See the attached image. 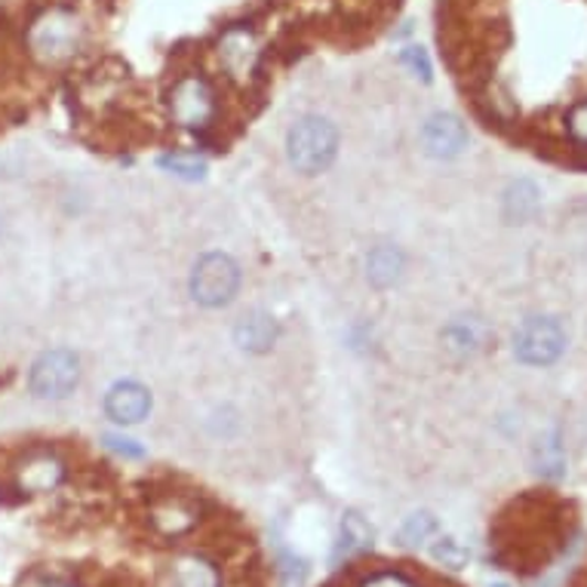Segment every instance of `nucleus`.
<instances>
[{"mask_svg":"<svg viewBox=\"0 0 587 587\" xmlns=\"http://www.w3.org/2000/svg\"><path fill=\"white\" fill-rule=\"evenodd\" d=\"M339 154V129L320 115L299 117L287 132L289 167L301 175H320Z\"/></svg>","mask_w":587,"mask_h":587,"instance_id":"nucleus-1","label":"nucleus"},{"mask_svg":"<svg viewBox=\"0 0 587 587\" xmlns=\"http://www.w3.org/2000/svg\"><path fill=\"white\" fill-rule=\"evenodd\" d=\"M403 268H406V258L397 246L382 244L370 249L366 256V280L373 284L375 289H391L403 277Z\"/></svg>","mask_w":587,"mask_h":587,"instance_id":"nucleus-14","label":"nucleus"},{"mask_svg":"<svg viewBox=\"0 0 587 587\" xmlns=\"http://www.w3.org/2000/svg\"><path fill=\"white\" fill-rule=\"evenodd\" d=\"M492 587H508V585H492Z\"/></svg>","mask_w":587,"mask_h":587,"instance_id":"nucleus-27","label":"nucleus"},{"mask_svg":"<svg viewBox=\"0 0 587 587\" xmlns=\"http://www.w3.org/2000/svg\"><path fill=\"white\" fill-rule=\"evenodd\" d=\"M468 145V129L456 115L437 111L421 124V148L425 154L437 160H452L459 158Z\"/></svg>","mask_w":587,"mask_h":587,"instance_id":"nucleus-9","label":"nucleus"},{"mask_svg":"<svg viewBox=\"0 0 587 587\" xmlns=\"http://www.w3.org/2000/svg\"><path fill=\"white\" fill-rule=\"evenodd\" d=\"M160 167L179 179H203L206 175V160L198 158V154H188V151H172V154H163L160 158Z\"/></svg>","mask_w":587,"mask_h":587,"instance_id":"nucleus-20","label":"nucleus"},{"mask_svg":"<svg viewBox=\"0 0 587 587\" xmlns=\"http://www.w3.org/2000/svg\"><path fill=\"white\" fill-rule=\"evenodd\" d=\"M188 289L203 308H225L241 289V268L228 253H206L194 262Z\"/></svg>","mask_w":587,"mask_h":587,"instance_id":"nucleus-4","label":"nucleus"},{"mask_svg":"<svg viewBox=\"0 0 587 587\" xmlns=\"http://www.w3.org/2000/svg\"><path fill=\"white\" fill-rule=\"evenodd\" d=\"M105 446L117 452V456H124V459H142L145 449L136 440H129V437H117V434H108L105 437Z\"/></svg>","mask_w":587,"mask_h":587,"instance_id":"nucleus-25","label":"nucleus"},{"mask_svg":"<svg viewBox=\"0 0 587 587\" xmlns=\"http://www.w3.org/2000/svg\"><path fill=\"white\" fill-rule=\"evenodd\" d=\"M566 351V330L554 317H530L514 332V357L526 366H551Z\"/></svg>","mask_w":587,"mask_h":587,"instance_id":"nucleus-6","label":"nucleus"},{"mask_svg":"<svg viewBox=\"0 0 587 587\" xmlns=\"http://www.w3.org/2000/svg\"><path fill=\"white\" fill-rule=\"evenodd\" d=\"M360 587H418V585L409 578V575L385 569V573H375V575H370V578H363Z\"/></svg>","mask_w":587,"mask_h":587,"instance_id":"nucleus-24","label":"nucleus"},{"mask_svg":"<svg viewBox=\"0 0 587 587\" xmlns=\"http://www.w3.org/2000/svg\"><path fill=\"white\" fill-rule=\"evenodd\" d=\"M151 526L160 532V535H185L188 530H194L198 523V508L191 502H185L182 495H167L160 502L151 504Z\"/></svg>","mask_w":587,"mask_h":587,"instance_id":"nucleus-12","label":"nucleus"},{"mask_svg":"<svg viewBox=\"0 0 587 587\" xmlns=\"http://www.w3.org/2000/svg\"><path fill=\"white\" fill-rule=\"evenodd\" d=\"M215 58L228 81L246 86L258 72L262 41H258L256 31L246 29V25H228L215 41Z\"/></svg>","mask_w":587,"mask_h":587,"instance_id":"nucleus-7","label":"nucleus"},{"mask_svg":"<svg viewBox=\"0 0 587 587\" xmlns=\"http://www.w3.org/2000/svg\"><path fill=\"white\" fill-rule=\"evenodd\" d=\"M13 480L19 492L25 495H46V492H56L65 480V461L58 459L56 452H29L25 459L19 461L13 468Z\"/></svg>","mask_w":587,"mask_h":587,"instance_id":"nucleus-8","label":"nucleus"},{"mask_svg":"<svg viewBox=\"0 0 587 587\" xmlns=\"http://www.w3.org/2000/svg\"><path fill=\"white\" fill-rule=\"evenodd\" d=\"M29 53L43 65H58V62H68V58L84 46V25L72 10H43L29 29Z\"/></svg>","mask_w":587,"mask_h":587,"instance_id":"nucleus-2","label":"nucleus"},{"mask_svg":"<svg viewBox=\"0 0 587 587\" xmlns=\"http://www.w3.org/2000/svg\"><path fill=\"white\" fill-rule=\"evenodd\" d=\"M41 587H74V585H56V581H50V585H41Z\"/></svg>","mask_w":587,"mask_h":587,"instance_id":"nucleus-26","label":"nucleus"},{"mask_svg":"<svg viewBox=\"0 0 587 587\" xmlns=\"http://www.w3.org/2000/svg\"><path fill=\"white\" fill-rule=\"evenodd\" d=\"M151 413V391L139 382H117L105 394V416L117 425H139Z\"/></svg>","mask_w":587,"mask_h":587,"instance_id":"nucleus-10","label":"nucleus"},{"mask_svg":"<svg viewBox=\"0 0 587 587\" xmlns=\"http://www.w3.org/2000/svg\"><path fill=\"white\" fill-rule=\"evenodd\" d=\"M401 62L409 68V72L416 74L418 81H425V84H430V77H434V65H430V56L425 46H403L401 53Z\"/></svg>","mask_w":587,"mask_h":587,"instance_id":"nucleus-22","label":"nucleus"},{"mask_svg":"<svg viewBox=\"0 0 587 587\" xmlns=\"http://www.w3.org/2000/svg\"><path fill=\"white\" fill-rule=\"evenodd\" d=\"M81 385V357L68 348H50L31 363L29 387L41 401H65Z\"/></svg>","mask_w":587,"mask_h":587,"instance_id":"nucleus-5","label":"nucleus"},{"mask_svg":"<svg viewBox=\"0 0 587 587\" xmlns=\"http://www.w3.org/2000/svg\"><path fill=\"white\" fill-rule=\"evenodd\" d=\"M468 557H471L468 547H461L456 538H437V545H434V559L449 566V569H461Z\"/></svg>","mask_w":587,"mask_h":587,"instance_id":"nucleus-23","label":"nucleus"},{"mask_svg":"<svg viewBox=\"0 0 587 587\" xmlns=\"http://www.w3.org/2000/svg\"><path fill=\"white\" fill-rule=\"evenodd\" d=\"M566 136H569V142L578 145V148H587V99H578L566 111Z\"/></svg>","mask_w":587,"mask_h":587,"instance_id":"nucleus-21","label":"nucleus"},{"mask_svg":"<svg viewBox=\"0 0 587 587\" xmlns=\"http://www.w3.org/2000/svg\"><path fill=\"white\" fill-rule=\"evenodd\" d=\"M375 532L373 526L363 520L354 511H348L342 520V538H339V554L344 557H354V554H363V551H370L373 547Z\"/></svg>","mask_w":587,"mask_h":587,"instance_id":"nucleus-17","label":"nucleus"},{"mask_svg":"<svg viewBox=\"0 0 587 587\" xmlns=\"http://www.w3.org/2000/svg\"><path fill=\"white\" fill-rule=\"evenodd\" d=\"M434 532H437V520L428 511H421V514H413L403 523L397 538H401L403 547H421L434 538Z\"/></svg>","mask_w":587,"mask_h":587,"instance_id":"nucleus-19","label":"nucleus"},{"mask_svg":"<svg viewBox=\"0 0 587 587\" xmlns=\"http://www.w3.org/2000/svg\"><path fill=\"white\" fill-rule=\"evenodd\" d=\"M280 339V327L268 311H249L234 327V342L246 354H268Z\"/></svg>","mask_w":587,"mask_h":587,"instance_id":"nucleus-11","label":"nucleus"},{"mask_svg":"<svg viewBox=\"0 0 587 587\" xmlns=\"http://www.w3.org/2000/svg\"><path fill=\"white\" fill-rule=\"evenodd\" d=\"M532 465L545 480H559L566 473V456H563V444H559L557 430H551L545 437H538V444L532 449Z\"/></svg>","mask_w":587,"mask_h":587,"instance_id":"nucleus-16","label":"nucleus"},{"mask_svg":"<svg viewBox=\"0 0 587 587\" xmlns=\"http://www.w3.org/2000/svg\"><path fill=\"white\" fill-rule=\"evenodd\" d=\"M170 587H222V575L201 554H185L170 563Z\"/></svg>","mask_w":587,"mask_h":587,"instance_id":"nucleus-13","label":"nucleus"},{"mask_svg":"<svg viewBox=\"0 0 587 587\" xmlns=\"http://www.w3.org/2000/svg\"><path fill=\"white\" fill-rule=\"evenodd\" d=\"M538 203H542V191L532 185L530 179H520L514 185L504 191V215L511 222H530L532 215L538 213Z\"/></svg>","mask_w":587,"mask_h":587,"instance_id":"nucleus-15","label":"nucleus"},{"mask_svg":"<svg viewBox=\"0 0 587 587\" xmlns=\"http://www.w3.org/2000/svg\"><path fill=\"white\" fill-rule=\"evenodd\" d=\"M444 342L452 354L471 357V354L480 351V344H483V327L477 320H456V323L446 327Z\"/></svg>","mask_w":587,"mask_h":587,"instance_id":"nucleus-18","label":"nucleus"},{"mask_svg":"<svg viewBox=\"0 0 587 587\" xmlns=\"http://www.w3.org/2000/svg\"><path fill=\"white\" fill-rule=\"evenodd\" d=\"M167 115L175 127L188 132H203L206 127H213L218 115L215 86L198 72L175 77L167 89Z\"/></svg>","mask_w":587,"mask_h":587,"instance_id":"nucleus-3","label":"nucleus"}]
</instances>
